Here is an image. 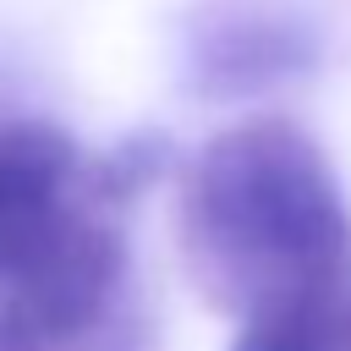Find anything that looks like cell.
<instances>
[{
	"mask_svg": "<svg viewBox=\"0 0 351 351\" xmlns=\"http://www.w3.org/2000/svg\"><path fill=\"white\" fill-rule=\"evenodd\" d=\"M313 60V38L296 16L269 11L258 0H230L192 38V71L208 93H247L280 82Z\"/></svg>",
	"mask_w": 351,
	"mask_h": 351,
	"instance_id": "3",
	"label": "cell"
},
{
	"mask_svg": "<svg viewBox=\"0 0 351 351\" xmlns=\"http://www.w3.org/2000/svg\"><path fill=\"white\" fill-rule=\"evenodd\" d=\"M165 137L82 148L49 121L0 126V351H154L126 214Z\"/></svg>",
	"mask_w": 351,
	"mask_h": 351,
	"instance_id": "1",
	"label": "cell"
},
{
	"mask_svg": "<svg viewBox=\"0 0 351 351\" xmlns=\"http://www.w3.org/2000/svg\"><path fill=\"white\" fill-rule=\"evenodd\" d=\"M192 285L236 324L351 269V214L324 148L285 115L214 132L176 203Z\"/></svg>",
	"mask_w": 351,
	"mask_h": 351,
	"instance_id": "2",
	"label": "cell"
},
{
	"mask_svg": "<svg viewBox=\"0 0 351 351\" xmlns=\"http://www.w3.org/2000/svg\"><path fill=\"white\" fill-rule=\"evenodd\" d=\"M230 351H351V269L241 318Z\"/></svg>",
	"mask_w": 351,
	"mask_h": 351,
	"instance_id": "4",
	"label": "cell"
}]
</instances>
